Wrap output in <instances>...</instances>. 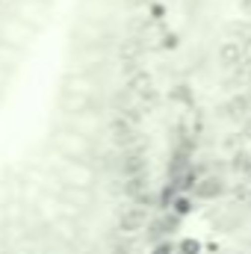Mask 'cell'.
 Returning <instances> with one entry per match:
<instances>
[{"instance_id":"obj_1","label":"cell","mask_w":251,"mask_h":254,"mask_svg":"<svg viewBox=\"0 0 251 254\" xmlns=\"http://www.w3.org/2000/svg\"><path fill=\"white\" fill-rule=\"evenodd\" d=\"M107 136H110V145L116 151H130V148H139L142 145V136H139V125H133L127 116H116L110 127H107Z\"/></svg>"},{"instance_id":"obj_2","label":"cell","mask_w":251,"mask_h":254,"mask_svg":"<svg viewBox=\"0 0 251 254\" xmlns=\"http://www.w3.org/2000/svg\"><path fill=\"white\" fill-rule=\"evenodd\" d=\"M148 225H151V210H148V204L130 201L125 210L119 213V231H122V237H136V234H142Z\"/></svg>"},{"instance_id":"obj_3","label":"cell","mask_w":251,"mask_h":254,"mask_svg":"<svg viewBox=\"0 0 251 254\" xmlns=\"http://www.w3.org/2000/svg\"><path fill=\"white\" fill-rule=\"evenodd\" d=\"M246 60H249V51H246V42H240V39H225L216 48V65L222 71H228V74L234 68H240Z\"/></svg>"},{"instance_id":"obj_4","label":"cell","mask_w":251,"mask_h":254,"mask_svg":"<svg viewBox=\"0 0 251 254\" xmlns=\"http://www.w3.org/2000/svg\"><path fill=\"white\" fill-rule=\"evenodd\" d=\"M225 192H228V181H225L222 175H216V172H207V175L198 178V184H195V190H192V198H195V201H216V198H222Z\"/></svg>"},{"instance_id":"obj_5","label":"cell","mask_w":251,"mask_h":254,"mask_svg":"<svg viewBox=\"0 0 251 254\" xmlns=\"http://www.w3.org/2000/svg\"><path fill=\"white\" fill-rule=\"evenodd\" d=\"M119 175L122 178H133V175H148V151L139 145V148H130L122 151V160H119Z\"/></svg>"},{"instance_id":"obj_6","label":"cell","mask_w":251,"mask_h":254,"mask_svg":"<svg viewBox=\"0 0 251 254\" xmlns=\"http://www.w3.org/2000/svg\"><path fill=\"white\" fill-rule=\"evenodd\" d=\"M122 192L136 204H148L151 201V178L148 175H133V178H122Z\"/></svg>"},{"instance_id":"obj_7","label":"cell","mask_w":251,"mask_h":254,"mask_svg":"<svg viewBox=\"0 0 251 254\" xmlns=\"http://www.w3.org/2000/svg\"><path fill=\"white\" fill-rule=\"evenodd\" d=\"M125 89L136 98V101H139V98H145L148 92H154V77H151V71H145V68L133 71V74L125 80Z\"/></svg>"},{"instance_id":"obj_8","label":"cell","mask_w":251,"mask_h":254,"mask_svg":"<svg viewBox=\"0 0 251 254\" xmlns=\"http://www.w3.org/2000/svg\"><path fill=\"white\" fill-rule=\"evenodd\" d=\"M228 169L237 175V178H243V181H249L251 178V148L249 151H234L231 154V160H228Z\"/></svg>"},{"instance_id":"obj_9","label":"cell","mask_w":251,"mask_h":254,"mask_svg":"<svg viewBox=\"0 0 251 254\" xmlns=\"http://www.w3.org/2000/svg\"><path fill=\"white\" fill-rule=\"evenodd\" d=\"M222 110H225V116H246V113H251V95H231Z\"/></svg>"},{"instance_id":"obj_10","label":"cell","mask_w":251,"mask_h":254,"mask_svg":"<svg viewBox=\"0 0 251 254\" xmlns=\"http://www.w3.org/2000/svg\"><path fill=\"white\" fill-rule=\"evenodd\" d=\"M169 210H172L175 216L187 219V216H192V210H195V198H192V195H187V192H178V195L169 201Z\"/></svg>"},{"instance_id":"obj_11","label":"cell","mask_w":251,"mask_h":254,"mask_svg":"<svg viewBox=\"0 0 251 254\" xmlns=\"http://www.w3.org/2000/svg\"><path fill=\"white\" fill-rule=\"evenodd\" d=\"M178 254H204V243L201 240H192V237H184L178 243Z\"/></svg>"},{"instance_id":"obj_12","label":"cell","mask_w":251,"mask_h":254,"mask_svg":"<svg viewBox=\"0 0 251 254\" xmlns=\"http://www.w3.org/2000/svg\"><path fill=\"white\" fill-rule=\"evenodd\" d=\"M151 254H178V246H175V243H169V240H160V243H154Z\"/></svg>"},{"instance_id":"obj_13","label":"cell","mask_w":251,"mask_h":254,"mask_svg":"<svg viewBox=\"0 0 251 254\" xmlns=\"http://www.w3.org/2000/svg\"><path fill=\"white\" fill-rule=\"evenodd\" d=\"M240 12L246 21H251V0H240Z\"/></svg>"}]
</instances>
